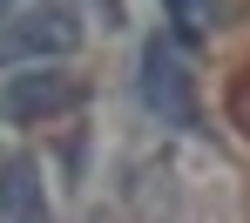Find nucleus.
Returning a JSON list of instances; mask_svg holds the SVG:
<instances>
[{"mask_svg": "<svg viewBox=\"0 0 250 223\" xmlns=\"http://www.w3.org/2000/svg\"><path fill=\"white\" fill-rule=\"evenodd\" d=\"M82 47V20H75V7L68 0H47V7H27L21 20H7L0 27V61H61V54H75Z\"/></svg>", "mask_w": 250, "mask_h": 223, "instance_id": "nucleus-1", "label": "nucleus"}, {"mask_svg": "<svg viewBox=\"0 0 250 223\" xmlns=\"http://www.w3.org/2000/svg\"><path fill=\"white\" fill-rule=\"evenodd\" d=\"M142 101L156 108V122H169V129H196V81H189L183 54L163 34L142 41Z\"/></svg>", "mask_w": 250, "mask_h": 223, "instance_id": "nucleus-2", "label": "nucleus"}, {"mask_svg": "<svg viewBox=\"0 0 250 223\" xmlns=\"http://www.w3.org/2000/svg\"><path fill=\"white\" fill-rule=\"evenodd\" d=\"M75 101H82V81L61 75V68H27V75H14V81L0 88V108H7L14 122H47V115H61V108H75Z\"/></svg>", "mask_w": 250, "mask_h": 223, "instance_id": "nucleus-3", "label": "nucleus"}, {"mask_svg": "<svg viewBox=\"0 0 250 223\" xmlns=\"http://www.w3.org/2000/svg\"><path fill=\"white\" fill-rule=\"evenodd\" d=\"M0 217L7 223H54L47 182H41V162L34 156H7L0 162Z\"/></svg>", "mask_w": 250, "mask_h": 223, "instance_id": "nucleus-4", "label": "nucleus"}, {"mask_svg": "<svg viewBox=\"0 0 250 223\" xmlns=\"http://www.w3.org/2000/svg\"><path fill=\"white\" fill-rule=\"evenodd\" d=\"M163 14L176 20V34H209V20H216V0H163Z\"/></svg>", "mask_w": 250, "mask_h": 223, "instance_id": "nucleus-5", "label": "nucleus"}, {"mask_svg": "<svg viewBox=\"0 0 250 223\" xmlns=\"http://www.w3.org/2000/svg\"><path fill=\"white\" fill-rule=\"evenodd\" d=\"M102 27H122V0H102Z\"/></svg>", "mask_w": 250, "mask_h": 223, "instance_id": "nucleus-6", "label": "nucleus"}, {"mask_svg": "<svg viewBox=\"0 0 250 223\" xmlns=\"http://www.w3.org/2000/svg\"><path fill=\"white\" fill-rule=\"evenodd\" d=\"M14 7H21V0H0V20H7V14H14Z\"/></svg>", "mask_w": 250, "mask_h": 223, "instance_id": "nucleus-7", "label": "nucleus"}, {"mask_svg": "<svg viewBox=\"0 0 250 223\" xmlns=\"http://www.w3.org/2000/svg\"><path fill=\"white\" fill-rule=\"evenodd\" d=\"M0 223H7V217H0Z\"/></svg>", "mask_w": 250, "mask_h": 223, "instance_id": "nucleus-8", "label": "nucleus"}]
</instances>
